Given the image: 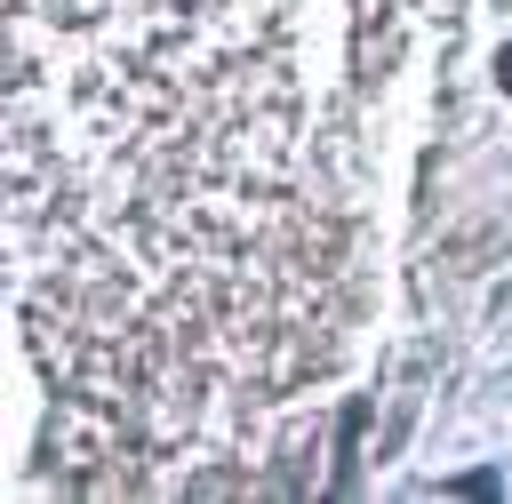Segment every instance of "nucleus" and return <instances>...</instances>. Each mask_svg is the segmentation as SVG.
Returning a JSON list of instances; mask_svg holds the SVG:
<instances>
[{
    "label": "nucleus",
    "instance_id": "f257e3e1",
    "mask_svg": "<svg viewBox=\"0 0 512 504\" xmlns=\"http://www.w3.org/2000/svg\"><path fill=\"white\" fill-rule=\"evenodd\" d=\"M0 136L48 392L112 408L160 472L240 464L336 320L288 0H0Z\"/></svg>",
    "mask_w": 512,
    "mask_h": 504
},
{
    "label": "nucleus",
    "instance_id": "f03ea898",
    "mask_svg": "<svg viewBox=\"0 0 512 504\" xmlns=\"http://www.w3.org/2000/svg\"><path fill=\"white\" fill-rule=\"evenodd\" d=\"M496 80H504V96H512V40H504V56H496Z\"/></svg>",
    "mask_w": 512,
    "mask_h": 504
}]
</instances>
